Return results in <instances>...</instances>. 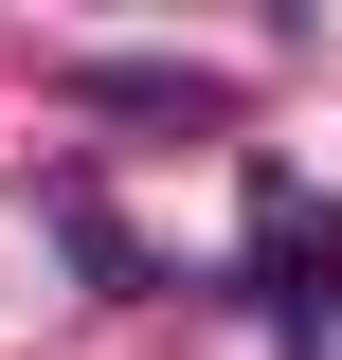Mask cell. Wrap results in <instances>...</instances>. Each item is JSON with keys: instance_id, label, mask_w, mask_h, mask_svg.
<instances>
[{"instance_id": "1", "label": "cell", "mask_w": 342, "mask_h": 360, "mask_svg": "<svg viewBox=\"0 0 342 360\" xmlns=\"http://www.w3.org/2000/svg\"><path fill=\"white\" fill-rule=\"evenodd\" d=\"M72 108H108V127H234V72H180V54H72Z\"/></svg>"}, {"instance_id": "2", "label": "cell", "mask_w": 342, "mask_h": 360, "mask_svg": "<svg viewBox=\"0 0 342 360\" xmlns=\"http://www.w3.org/2000/svg\"><path fill=\"white\" fill-rule=\"evenodd\" d=\"M270 324H289V360H342V252L324 270H270Z\"/></svg>"}]
</instances>
